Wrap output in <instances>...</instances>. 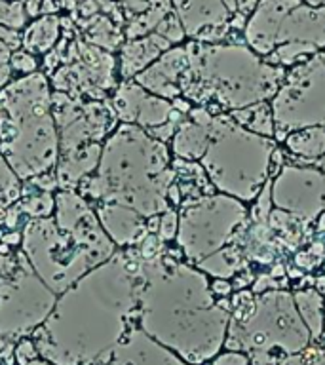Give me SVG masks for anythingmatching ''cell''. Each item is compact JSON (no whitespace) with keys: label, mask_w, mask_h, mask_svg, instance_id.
Masks as SVG:
<instances>
[{"label":"cell","mask_w":325,"mask_h":365,"mask_svg":"<svg viewBox=\"0 0 325 365\" xmlns=\"http://www.w3.org/2000/svg\"><path fill=\"white\" fill-rule=\"evenodd\" d=\"M97 219L103 230L116 245L135 244L143 232V225L135 211L118 204H103L97 210Z\"/></svg>","instance_id":"5"},{"label":"cell","mask_w":325,"mask_h":365,"mask_svg":"<svg viewBox=\"0 0 325 365\" xmlns=\"http://www.w3.org/2000/svg\"><path fill=\"white\" fill-rule=\"evenodd\" d=\"M10 80V67L6 63H0V88Z\"/></svg>","instance_id":"14"},{"label":"cell","mask_w":325,"mask_h":365,"mask_svg":"<svg viewBox=\"0 0 325 365\" xmlns=\"http://www.w3.org/2000/svg\"><path fill=\"white\" fill-rule=\"evenodd\" d=\"M17 198H21L19 190H4V188H0V222L4 221V217L8 215V213H6L8 205L17 202Z\"/></svg>","instance_id":"13"},{"label":"cell","mask_w":325,"mask_h":365,"mask_svg":"<svg viewBox=\"0 0 325 365\" xmlns=\"http://www.w3.org/2000/svg\"><path fill=\"white\" fill-rule=\"evenodd\" d=\"M27 365H51L50 361H46V359H42V358H36V359H33V361H31V364H27Z\"/></svg>","instance_id":"15"},{"label":"cell","mask_w":325,"mask_h":365,"mask_svg":"<svg viewBox=\"0 0 325 365\" xmlns=\"http://www.w3.org/2000/svg\"><path fill=\"white\" fill-rule=\"evenodd\" d=\"M21 244L29 264L56 295L114 255L113 240L88 200L73 190L56 196V219L27 222Z\"/></svg>","instance_id":"2"},{"label":"cell","mask_w":325,"mask_h":365,"mask_svg":"<svg viewBox=\"0 0 325 365\" xmlns=\"http://www.w3.org/2000/svg\"><path fill=\"white\" fill-rule=\"evenodd\" d=\"M56 301V293L36 276L21 251L16 270L0 278V346L33 336Z\"/></svg>","instance_id":"4"},{"label":"cell","mask_w":325,"mask_h":365,"mask_svg":"<svg viewBox=\"0 0 325 365\" xmlns=\"http://www.w3.org/2000/svg\"><path fill=\"white\" fill-rule=\"evenodd\" d=\"M103 6H105V10H108L113 14L114 10V2H118L120 10H118V19H124L122 14H130V10L133 11H141L147 8V0H99Z\"/></svg>","instance_id":"10"},{"label":"cell","mask_w":325,"mask_h":365,"mask_svg":"<svg viewBox=\"0 0 325 365\" xmlns=\"http://www.w3.org/2000/svg\"><path fill=\"white\" fill-rule=\"evenodd\" d=\"M88 34H90L91 42H96L97 46H105V48H114L118 46L122 34L118 33V29L113 27V23L108 21L107 17L97 16L93 25H88Z\"/></svg>","instance_id":"8"},{"label":"cell","mask_w":325,"mask_h":365,"mask_svg":"<svg viewBox=\"0 0 325 365\" xmlns=\"http://www.w3.org/2000/svg\"><path fill=\"white\" fill-rule=\"evenodd\" d=\"M44 74L0 91V153L19 179L44 175L57 162L56 120Z\"/></svg>","instance_id":"3"},{"label":"cell","mask_w":325,"mask_h":365,"mask_svg":"<svg viewBox=\"0 0 325 365\" xmlns=\"http://www.w3.org/2000/svg\"><path fill=\"white\" fill-rule=\"evenodd\" d=\"M59 25H61V21L57 17H42V19H38L29 27L23 44L29 51H34V53L50 50L57 36H59Z\"/></svg>","instance_id":"7"},{"label":"cell","mask_w":325,"mask_h":365,"mask_svg":"<svg viewBox=\"0 0 325 365\" xmlns=\"http://www.w3.org/2000/svg\"><path fill=\"white\" fill-rule=\"evenodd\" d=\"M17 48V34L14 31L0 29V63L8 61L10 51Z\"/></svg>","instance_id":"11"},{"label":"cell","mask_w":325,"mask_h":365,"mask_svg":"<svg viewBox=\"0 0 325 365\" xmlns=\"http://www.w3.org/2000/svg\"><path fill=\"white\" fill-rule=\"evenodd\" d=\"M11 67L19 71L23 74H31L36 68V61L31 53H25V51H17L11 56Z\"/></svg>","instance_id":"12"},{"label":"cell","mask_w":325,"mask_h":365,"mask_svg":"<svg viewBox=\"0 0 325 365\" xmlns=\"http://www.w3.org/2000/svg\"><path fill=\"white\" fill-rule=\"evenodd\" d=\"M23 21L25 16H23L21 0H0V23L21 27Z\"/></svg>","instance_id":"9"},{"label":"cell","mask_w":325,"mask_h":365,"mask_svg":"<svg viewBox=\"0 0 325 365\" xmlns=\"http://www.w3.org/2000/svg\"><path fill=\"white\" fill-rule=\"evenodd\" d=\"M135 325L137 276L130 257L114 253L57 295L31 339L51 365H103Z\"/></svg>","instance_id":"1"},{"label":"cell","mask_w":325,"mask_h":365,"mask_svg":"<svg viewBox=\"0 0 325 365\" xmlns=\"http://www.w3.org/2000/svg\"><path fill=\"white\" fill-rule=\"evenodd\" d=\"M0 238H2V234H0Z\"/></svg>","instance_id":"16"},{"label":"cell","mask_w":325,"mask_h":365,"mask_svg":"<svg viewBox=\"0 0 325 365\" xmlns=\"http://www.w3.org/2000/svg\"><path fill=\"white\" fill-rule=\"evenodd\" d=\"M165 40H162L160 36H148L145 40H139V42H131V44L124 46L122 48V67H120V73L124 78H130L133 74L147 65L150 59H153L160 50L165 48Z\"/></svg>","instance_id":"6"}]
</instances>
